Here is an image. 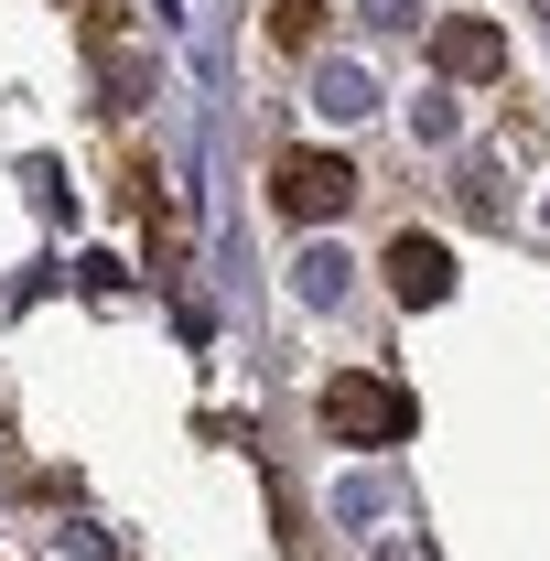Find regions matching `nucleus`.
I'll list each match as a JSON object with an SVG mask.
<instances>
[{
	"instance_id": "1",
	"label": "nucleus",
	"mask_w": 550,
	"mask_h": 561,
	"mask_svg": "<svg viewBox=\"0 0 550 561\" xmlns=\"http://www.w3.org/2000/svg\"><path fill=\"white\" fill-rule=\"evenodd\" d=\"M324 432L356 443V454H389V443H411V389L345 367V378H324Z\"/></svg>"
},
{
	"instance_id": "2",
	"label": "nucleus",
	"mask_w": 550,
	"mask_h": 561,
	"mask_svg": "<svg viewBox=\"0 0 550 561\" xmlns=\"http://www.w3.org/2000/svg\"><path fill=\"white\" fill-rule=\"evenodd\" d=\"M271 206L302 216V227H324V216L356 206V162H345V151H280L271 162Z\"/></svg>"
},
{
	"instance_id": "3",
	"label": "nucleus",
	"mask_w": 550,
	"mask_h": 561,
	"mask_svg": "<svg viewBox=\"0 0 550 561\" xmlns=\"http://www.w3.org/2000/svg\"><path fill=\"white\" fill-rule=\"evenodd\" d=\"M432 66L475 87V76H496V66H507V33H496L485 11H454V22H432Z\"/></svg>"
},
{
	"instance_id": "4",
	"label": "nucleus",
	"mask_w": 550,
	"mask_h": 561,
	"mask_svg": "<svg viewBox=\"0 0 550 561\" xmlns=\"http://www.w3.org/2000/svg\"><path fill=\"white\" fill-rule=\"evenodd\" d=\"M389 291H400V302H443V291H454V249L421 238V227H400V238H389Z\"/></svg>"
},
{
	"instance_id": "5",
	"label": "nucleus",
	"mask_w": 550,
	"mask_h": 561,
	"mask_svg": "<svg viewBox=\"0 0 550 561\" xmlns=\"http://www.w3.org/2000/svg\"><path fill=\"white\" fill-rule=\"evenodd\" d=\"M271 44L280 55H313L324 44V0H271Z\"/></svg>"
},
{
	"instance_id": "6",
	"label": "nucleus",
	"mask_w": 550,
	"mask_h": 561,
	"mask_svg": "<svg viewBox=\"0 0 550 561\" xmlns=\"http://www.w3.org/2000/svg\"><path fill=\"white\" fill-rule=\"evenodd\" d=\"M411 11H421V0H367V22H389V33H400Z\"/></svg>"
}]
</instances>
